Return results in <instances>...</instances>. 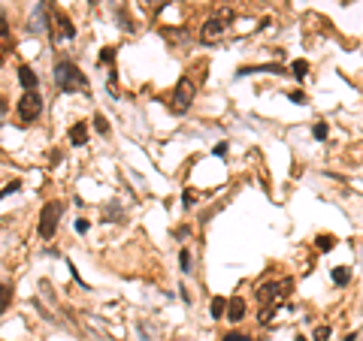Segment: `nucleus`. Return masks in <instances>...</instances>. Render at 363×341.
I'll return each instance as SVG.
<instances>
[{"label":"nucleus","instance_id":"nucleus-13","mask_svg":"<svg viewBox=\"0 0 363 341\" xmlns=\"http://www.w3.org/2000/svg\"><path fill=\"white\" fill-rule=\"evenodd\" d=\"M330 278H333L336 287H345V284H351V269H348V266H336V269L330 272Z\"/></svg>","mask_w":363,"mask_h":341},{"label":"nucleus","instance_id":"nucleus-16","mask_svg":"<svg viewBox=\"0 0 363 341\" xmlns=\"http://www.w3.org/2000/svg\"><path fill=\"white\" fill-rule=\"evenodd\" d=\"M312 136H315L318 142H327V136H330V124H327V121H315Z\"/></svg>","mask_w":363,"mask_h":341},{"label":"nucleus","instance_id":"nucleus-8","mask_svg":"<svg viewBox=\"0 0 363 341\" xmlns=\"http://www.w3.org/2000/svg\"><path fill=\"white\" fill-rule=\"evenodd\" d=\"M52 27H61V33L67 36V40H73V36H76V27H73V21H70L64 12H55V9H52Z\"/></svg>","mask_w":363,"mask_h":341},{"label":"nucleus","instance_id":"nucleus-2","mask_svg":"<svg viewBox=\"0 0 363 341\" xmlns=\"http://www.w3.org/2000/svg\"><path fill=\"white\" fill-rule=\"evenodd\" d=\"M230 24H233V9H218L215 15H209V18L203 21V27H200V40H203L206 46L221 43L224 36H227V30H230Z\"/></svg>","mask_w":363,"mask_h":341},{"label":"nucleus","instance_id":"nucleus-26","mask_svg":"<svg viewBox=\"0 0 363 341\" xmlns=\"http://www.w3.org/2000/svg\"><path fill=\"white\" fill-rule=\"evenodd\" d=\"M227 148H230L227 142H218V145H215L212 151H215V157H224V154H227Z\"/></svg>","mask_w":363,"mask_h":341},{"label":"nucleus","instance_id":"nucleus-17","mask_svg":"<svg viewBox=\"0 0 363 341\" xmlns=\"http://www.w3.org/2000/svg\"><path fill=\"white\" fill-rule=\"evenodd\" d=\"M315 245H318V251H333V248H336V236H330V233H327V236H318Z\"/></svg>","mask_w":363,"mask_h":341},{"label":"nucleus","instance_id":"nucleus-15","mask_svg":"<svg viewBox=\"0 0 363 341\" xmlns=\"http://www.w3.org/2000/svg\"><path fill=\"white\" fill-rule=\"evenodd\" d=\"M290 72H294V79H306V72H309V61H303V58H297L294 64H290Z\"/></svg>","mask_w":363,"mask_h":341},{"label":"nucleus","instance_id":"nucleus-3","mask_svg":"<svg viewBox=\"0 0 363 341\" xmlns=\"http://www.w3.org/2000/svg\"><path fill=\"white\" fill-rule=\"evenodd\" d=\"M15 112H18L21 127L33 124L36 118H40V112H43V97H40V91H24L21 100H18V106H15Z\"/></svg>","mask_w":363,"mask_h":341},{"label":"nucleus","instance_id":"nucleus-24","mask_svg":"<svg viewBox=\"0 0 363 341\" xmlns=\"http://www.w3.org/2000/svg\"><path fill=\"white\" fill-rule=\"evenodd\" d=\"M272 314H275V305H270V308H261V317H258V320H261V323L267 326V323L272 320Z\"/></svg>","mask_w":363,"mask_h":341},{"label":"nucleus","instance_id":"nucleus-30","mask_svg":"<svg viewBox=\"0 0 363 341\" xmlns=\"http://www.w3.org/2000/svg\"><path fill=\"white\" fill-rule=\"evenodd\" d=\"M294 341H309V338H303V335H297V338H294Z\"/></svg>","mask_w":363,"mask_h":341},{"label":"nucleus","instance_id":"nucleus-11","mask_svg":"<svg viewBox=\"0 0 363 341\" xmlns=\"http://www.w3.org/2000/svg\"><path fill=\"white\" fill-rule=\"evenodd\" d=\"M12 49V30L6 24V18L0 15V52H9Z\"/></svg>","mask_w":363,"mask_h":341},{"label":"nucleus","instance_id":"nucleus-20","mask_svg":"<svg viewBox=\"0 0 363 341\" xmlns=\"http://www.w3.org/2000/svg\"><path fill=\"white\" fill-rule=\"evenodd\" d=\"M112 61H115V49H112V46L100 49V64H112Z\"/></svg>","mask_w":363,"mask_h":341},{"label":"nucleus","instance_id":"nucleus-1","mask_svg":"<svg viewBox=\"0 0 363 341\" xmlns=\"http://www.w3.org/2000/svg\"><path fill=\"white\" fill-rule=\"evenodd\" d=\"M55 85L61 94H79L88 91V79L82 75V69L73 61H58L55 64Z\"/></svg>","mask_w":363,"mask_h":341},{"label":"nucleus","instance_id":"nucleus-25","mask_svg":"<svg viewBox=\"0 0 363 341\" xmlns=\"http://www.w3.org/2000/svg\"><path fill=\"white\" fill-rule=\"evenodd\" d=\"M88 230H91V220L79 217V220H76V233H88Z\"/></svg>","mask_w":363,"mask_h":341},{"label":"nucleus","instance_id":"nucleus-19","mask_svg":"<svg viewBox=\"0 0 363 341\" xmlns=\"http://www.w3.org/2000/svg\"><path fill=\"white\" fill-rule=\"evenodd\" d=\"M312 341H330V326H315V335H312Z\"/></svg>","mask_w":363,"mask_h":341},{"label":"nucleus","instance_id":"nucleus-9","mask_svg":"<svg viewBox=\"0 0 363 341\" xmlns=\"http://www.w3.org/2000/svg\"><path fill=\"white\" fill-rule=\"evenodd\" d=\"M18 82H21V88H24V91H36V85H40L36 72H33L27 64H21V67H18Z\"/></svg>","mask_w":363,"mask_h":341},{"label":"nucleus","instance_id":"nucleus-21","mask_svg":"<svg viewBox=\"0 0 363 341\" xmlns=\"http://www.w3.org/2000/svg\"><path fill=\"white\" fill-rule=\"evenodd\" d=\"M94 130H97V133H109V124H106V118L100 115V112L94 115Z\"/></svg>","mask_w":363,"mask_h":341},{"label":"nucleus","instance_id":"nucleus-4","mask_svg":"<svg viewBox=\"0 0 363 341\" xmlns=\"http://www.w3.org/2000/svg\"><path fill=\"white\" fill-rule=\"evenodd\" d=\"M194 94H197V85L188 79V75H182V79L176 82V88H173V103H170V109L173 112H188L191 109V103H194Z\"/></svg>","mask_w":363,"mask_h":341},{"label":"nucleus","instance_id":"nucleus-14","mask_svg":"<svg viewBox=\"0 0 363 341\" xmlns=\"http://www.w3.org/2000/svg\"><path fill=\"white\" fill-rule=\"evenodd\" d=\"M12 305V287L9 284H0V314Z\"/></svg>","mask_w":363,"mask_h":341},{"label":"nucleus","instance_id":"nucleus-27","mask_svg":"<svg viewBox=\"0 0 363 341\" xmlns=\"http://www.w3.org/2000/svg\"><path fill=\"white\" fill-rule=\"evenodd\" d=\"M194 203H197V194L188 187V191H185V205H194Z\"/></svg>","mask_w":363,"mask_h":341},{"label":"nucleus","instance_id":"nucleus-23","mask_svg":"<svg viewBox=\"0 0 363 341\" xmlns=\"http://www.w3.org/2000/svg\"><path fill=\"white\" fill-rule=\"evenodd\" d=\"M287 97H290V103H297V106H306V100H309L306 91H290Z\"/></svg>","mask_w":363,"mask_h":341},{"label":"nucleus","instance_id":"nucleus-18","mask_svg":"<svg viewBox=\"0 0 363 341\" xmlns=\"http://www.w3.org/2000/svg\"><path fill=\"white\" fill-rule=\"evenodd\" d=\"M179 269L182 272H191V254H188V248L179 251Z\"/></svg>","mask_w":363,"mask_h":341},{"label":"nucleus","instance_id":"nucleus-28","mask_svg":"<svg viewBox=\"0 0 363 341\" xmlns=\"http://www.w3.org/2000/svg\"><path fill=\"white\" fill-rule=\"evenodd\" d=\"M6 112H9V106H6V100H3V97H0V115H6Z\"/></svg>","mask_w":363,"mask_h":341},{"label":"nucleus","instance_id":"nucleus-12","mask_svg":"<svg viewBox=\"0 0 363 341\" xmlns=\"http://www.w3.org/2000/svg\"><path fill=\"white\" fill-rule=\"evenodd\" d=\"M209 314H212V320H221V317L227 314V299H224V296H215L212 305H209Z\"/></svg>","mask_w":363,"mask_h":341},{"label":"nucleus","instance_id":"nucleus-22","mask_svg":"<svg viewBox=\"0 0 363 341\" xmlns=\"http://www.w3.org/2000/svg\"><path fill=\"white\" fill-rule=\"evenodd\" d=\"M221 341H254L251 335H245V332H227Z\"/></svg>","mask_w":363,"mask_h":341},{"label":"nucleus","instance_id":"nucleus-5","mask_svg":"<svg viewBox=\"0 0 363 341\" xmlns=\"http://www.w3.org/2000/svg\"><path fill=\"white\" fill-rule=\"evenodd\" d=\"M61 214H64V205H61V203H46V205H43V211H40V223H36V230H40L43 239H52V236L58 233Z\"/></svg>","mask_w":363,"mask_h":341},{"label":"nucleus","instance_id":"nucleus-6","mask_svg":"<svg viewBox=\"0 0 363 341\" xmlns=\"http://www.w3.org/2000/svg\"><path fill=\"white\" fill-rule=\"evenodd\" d=\"M278 293H281L278 281H270V284H264V287L258 290V302H261L264 308H270V305H278Z\"/></svg>","mask_w":363,"mask_h":341},{"label":"nucleus","instance_id":"nucleus-7","mask_svg":"<svg viewBox=\"0 0 363 341\" xmlns=\"http://www.w3.org/2000/svg\"><path fill=\"white\" fill-rule=\"evenodd\" d=\"M230 323H239L242 317H245V299L242 296H230L227 299V314H224Z\"/></svg>","mask_w":363,"mask_h":341},{"label":"nucleus","instance_id":"nucleus-29","mask_svg":"<svg viewBox=\"0 0 363 341\" xmlns=\"http://www.w3.org/2000/svg\"><path fill=\"white\" fill-rule=\"evenodd\" d=\"M149 3H152V6H158V12L164 9V0H149Z\"/></svg>","mask_w":363,"mask_h":341},{"label":"nucleus","instance_id":"nucleus-10","mask_svg":"<svg viewBox=\"0 0 363 341\" xmlns=\"http://www.w3.org/2000/svg\"><path fill=\"white\" fill-rule=\"evenodd\" d=\"M70 142L76 145V148H82V145L88 142V124H85V121H79V124L70 127Z\"/></svg>","mask_w":363,"mask_h":341}]
</instances>
